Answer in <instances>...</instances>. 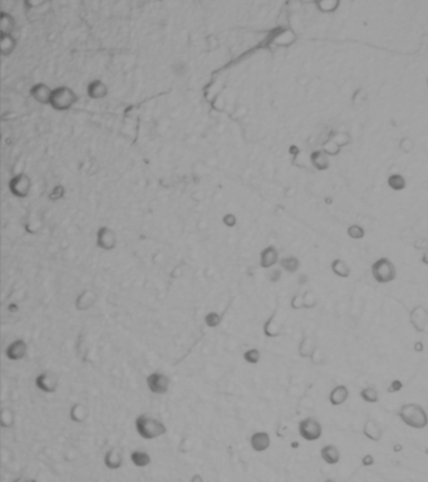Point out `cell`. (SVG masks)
I'll list each match as a JSON object with an SVG mask.
<instances>
[{"mask_svg":"<svg viewBox=\"0 0 428 482\" xmlns=\"http://www.w3.org/2000/svg\"><path fill=\"white\" fill-rule=\"evenodd\" d=\"M135 428L143 440H156L167 433V427L161 419L148 413L138 414L135 419Z\"/></svg>","mask_w":428,"mask_h":482,"instance_id":"cell-1","label":"cell"},{"mask_svg":"<svg viewBox=\"0 0 428 482\" xmlns=\"http://www.w3.org/2000/svg\"><path fill=\"white\" fill-rule=\"evenodd\" d=\"M398 417L406 426L414 429H423L428 424V414L422 406L417 403H406L398 410Z\"/></svg>","mask_w":428,"mask_h":482,"instance_id":"cell-2","label":"cell"},{"mask_svg":"<svg viewBox=\"0 0 428 482\" xmlns=\"http://www.w3.org/2000/svg\"><path fill=\"white\" fill-rule=\"evenodd\" d=\"M372 275L379 284L392 283L397 276L395 264L388 257H380L372 265Z\"/></svg>","mask_w":428,"mask_h":482,"instance_id":"cell-3","label":"cell"},{"mask_svg":"<svg viewBox=\"0 0 428 482\" xmlns=\"http://www.w3.org/2000/svg\"><path fill=\"white\" fill-rule=\"evenodd\" d=\"M297 432L300 437L308 442H314L322 437L323 427L317 418L313 417H307L302 419L297 424Z\"/></svg>","mask_w":428,"mask_h":482,"instance_id":"cell-4","label":"cell"},{"mask_svg":"<svg viewBox=\"0 0 428 482\" xmlns=\"http://www.w3.org/2000/svg\"><path fill=\"white\" fill-rule=\"evenodd\" d=\"M77 102V96L70 88L59 87L53 90L51 97V106L58 111H66Z\"/></svg>","mask_w":428,"mask_h":482,"instance_id":"cell-5","label":"cell"},{"mask_svg":"<svg viewBox=\"0 0 428 482\" xmlns=\"http://www.w3.org/2000/svg\"><path fill=\"white\" fill-rule=\"evenodd\" d=\"M146 384H147L148 390L152 395L163 396L166 395L171 387V378L163 372H153L148 374L146 378Z\"/></svg>","mask_w":428,"mask_h":482,"instance_id":"cell-6","label":"cell"},{"mask_svg":"<svg viewBox=\"0 0 428 482\" xmlns=\"http://www.w3.org/2000/svg\"><path fill=\"white\" fill-rule=\"evenodd\" d=\"M34 384L35 387L40 390L41 393L46 395H53L57 392L59 387V378L54 372L46 371L39 373L34 379Z\"/></svg>","mask_w":428,"mask_h":482,"instance_id":"cell-7","label":"cell"},{"mask_svg":"<svg viewBox=\"0 0 428 482\" xmlns=\"http://www.w3.org/2000/svg\"><path fill=\"white\" fill-rule=\"evenodd\" d=\"M28 353V343L22 338H17L5 348V358L10 362H19L25 358Z\"/></svg>","mask_w":428,"mask_h":482,"instance_id":"cell-8","label":"cell"},{"mask_svg":"<svg viewBox=\"0 0 428 482\" xmlns=\"http://www.w3.org/2000/svg\"><path fill=\"white\" fill-rule=\"evenodd\" d=\"M409 323L414 330L423 333L428 325V309L423 305H417L409 312Z\"/></svg>","mask_w":428,"mask_h":482,"instance_id":"cell-9","label":"cell"},{"mask_svg":"<svg viewBox=\"0 0 428 482\" xmlns=\"http://www.w3.org/2000/svg\"><path fill=\"white\" fill-rule=\"evenodd\" d=\"M30 186H32V182H30V179L24 173H19L17 174L15 177H13L12 181L9 184V189L15 196L18 197H25L28 194H29Z\"/></svg>","mask_w":428,"mask_h":482,"instance_id":"cell-10","label":"cell"},{"mask_svg":"<svg viewBox=\"0 0 428 482\" xmlns=\"http://www.w3.org/2000/svg\"><path fill=\"white\" fill-rule=\"evenodd\" d=\"M284 330L283 319L279 318V313L274 312L264 324V334L268 338H276L281 335Z\"/></svg>","mask_w":428,"mask_h":482,"instance_id":"cell-11","label":"cell"},{"mask_svg":"<svg viewBox=\"0 0 428 482\" xmlns=\"http://www.w3.org/2000/svg\"><path fill=\"white\" fill-rule=\"evenodd\" d=\"M116 234L109 228H101L97 233V246L104 251H111L116 247Z\"/></svg>","mask_w":428,"mask_h":482,"instance_id":"cell-12","label":"cell"},{"mask_svg":"<svg viewBox=\"0 0 428 482\" xmlns=\"http://www.w3.org/2000/svg\"><path fill=\"white\" fill-rule=\"evenodd\" d=\"M96 301H97L96 291L87 289V290H83L82 293L78 294V296L75 298L74 305L78 312H88L91 308L95 306Z\"/></svg>","mask_w":428,"mask_h":482,"instance_id":"cell-13","label":"cell"},{"mask_svg":"<svg viewBox=\"0 0 428 482\" xmlns=\"http://www.w3.org/2000/svg\"><path fill=\"white\" fill-rule=\"evenodd\" d=\"M104 466H106L108 470H118V468L122 467V463H123V456H122V450L119 447L114 446L112 448H109L108 451L106 452L103 458Z\"/></svg>","mask_w":428,"mask_h":482,"instance_id":"cell-14","label":"cell"},{"mask_svg":"<svg viewBox=\"0 0 428 482\" xmlns=\"http://www.w3.org/2000/svg\"><path fill=\"white\" fill-rule=\"evenodd\" d=\"M270 445L271 440L268 432H254V433L251 434V437H250V446H251L255 452H265V451L270 447Z\"/></svg>","mask_w":428,"mask_h":482,"instance_id":"cell-15","label":"cell"},{"mask_svg":"<svg viewBox=\"0 0 428 482\" xmlns=\"http://www.w3.org/2000/svg\"><path fill=\"white\" fill-rule=\"evenodd\" d=\"M363 434L370 441L379 442L380 439H382L383 429L377 421L369 418L365 421L364 426H363Z\"/></svg>","mask_w":428,"mask_h":482,"instance_id":"cell-16","label":"cell"},{"mask_svg":"<svg viewBox=\"0 0 428 482\" xmlns=\"http://www.w3.org/2000/svg\"><path fill=\"white\" fill-rule=\"evenodd\" d=\"M279 261H280L279 260V252L275 246H268L260 252V267L264 268V269L273 268Z\"/></svg>","mask_w":428,"mask_h":482,"instance_id":"cell-17","label":"cell"},{"mask_svg":"<svg viewBox=\"0 0 428 482\" xmlns=\"http://www.w3.org/2000/svg\"><path fill=\"white\" fill-rule=\"evenodd\" d=\"M349 398V389L347 385L339 384L329 393V403L331 406H341Z\"/></svg>","mask_w":428,"mask_h":482,"instance_id":"cell-18","label":"cell"},{"mask_svg":"<svg viewBox=\"0 0 428 482\" xmlns=\"http://www.w3.org/2000/svg\"><path fill=\"white\" fill-rule=\"evenodd\" d=\"M310 162L318 171H325L329 168V156L325 153L323 148L317 150L310 155Z\"/></svg>","mask_w":428,"mask_h":482,"instance_id":"cell-19","label":"cell"},{"mask_svg":"<svg viewBox=\"0 0 428 482\" xmlns=\"http://www.w3.org/2000/svg\"><path fill=\"white\" fill-rule=\"evenodd\" d=\"M88 416H90V412H88V408L85 407L83 403H74V405L70 407L69 410V419L74 423H84L87 421Z\"/></svg>","mask_w":428,"mask_h":482,"instance_id":"cell-20","label":"cell"},{"mask_svg":"<svg viewBox=\"0 0 428 482\" xmlns=\"http://www.w3.org/2000/svg\"><path fill=\"white\" fill-rule=\"evenodd\" d=\"M320 457L327 465H336L340 461V452L334 445H327L320 450Z\"/></svg>","mask_w":428,"mask_h":482,"instance_id":"cell-21","label":"cell"},{"mask_svg":"<svg viewBox=\"0 0 428 482\" xmlns=\"http://www.w3.org/2000/svg\"><path fill=\"white\" fill-rule=\"evenodd\" d=\"M53 91L46 84H35L30 91V95L36 102L39 103H51V97Z\"/></svg>","mask_w":428,"mask_h":482,"instance_id":"cell-22","label":"cell"},{"mask_svg":"<svg viewBox=\"0 0 428 482\" xmlns=\"http://www.w3.org/2000/svg\"><path fill=\"white\" fill-rule=\"evenodd\" d=\"M317 349V344H315V340L313 339L312 337H308V335H304L300 340L299 346H297V353L302 358H309L313 356L314 350Z\"/></svg>","mask_w":428,"mask_h":482,"instance_id":"cell-23","label":"cell"},{"mask_svg":"<svg viewBox=\"0 0 428 482\" xmlns=\"http://www.w3.org/2000/svg\"><path fill=\"white\" fill-rule=\"evenodd\" d=\"M131 462L136 467H146V466L150 465L152 462V458H151V455L145 450H135L131 452Z\"/></svg>","mask_w":428,"mask_h":482,"instance_id":"cell-24","label":"cell"},{"mask_svg":"<svg viewBox=\"0 0 428 482\" xmlns=\"http://www.w3.org/2000/svg\"><path fill=\"white\" fill-rule=\"evenodd\" d=\"M296 40V35L293 30L290 29H283L280 33L276 34L274 38V43L279 47H289Z\"/></svg>","mask_w":428,"mask_h":482,"instance_id":"cell-25","label":"cell"},{"mask_svg":"<svg viewBox=\"0 0 428 482\" xmlns=\"http://www.w3.org/2000/svg\"><path fill=\"white\" fill-rule=\"evenodd\" d=\"M331 272L336 276H339V278L346 279L349 278V275H351V268L344 260L335 259L331 262Z\"/></svg>","mask_w":428,"mask_h":482,"instance_id":"cell-26","label":"cell"},{"mask_svg":"<svg viewBox=\"0 0 428 482\" xmlns=\"http://www.w3.org/2000/svg\"><path fill=\"white\" fill-rule=\"evenodd\" d=\"M88 95L92 98H102L107 95V88L101 80H95L88 87Z\"/></svg>","mask_w":428,"mask_h":482,"instance_id":"cell-27","label":"cell"},{"mask_svg":"<svg viewBox=\"0 0 428 482\" xmlns=\"http://www.w3.org/2000/svg\"><path fill=\"white\" fill-rule=\"evenodd\" d=\"M14 411L9 407H4L0 412V424L3 428H10L14 424Z\"/></svg>","mask_w":428,"mask_h":482,"instance_id":"cell-28","label":"cell"},{"mask_svg":"<svg viewBox=\"0 0 428 482\" xmlns=\"http://www.w3.org/2000/svg\"><path fill=\"white\" fill-rule=\"evenodd\" d=\"M361 398L367 403H377L379 400V395L373 385H368L361 390Z\"/></svg>","mask_w":428,"mask_h":482,"instance_id":"cell-29","label":"cell"},{"mask_svg":"<svg viewBox=\"0 0 428 482\" xmlns=\"http://www.w3.org/2000/svg\"><path fill=\"white\" fill-rule=\"evenodd\" d=\"M279 262H280V267L283 268L284 270H286L288 273H295L299 270V267H300L299 259L295 256L283 257V259H281Z\"/></svg>","mask_w":428,"mask_h":482,"instance_id":"cell-30","label":"cell"},{"mask_svg":"<svg viewBox=\"0 0 428 482\" xmlns=\"http://www.w3.org/2000/svg\"><path fill=\"white\" fill-rule=\"evenodd\" d=\"M387 182L388 186L392 190H395V191H402V190L406 189L407 186L406 179H404L402 174H391V176L388 177Z\"/></svg>","mask_w":428,"mask_h":482,"instance_id":"cell-31","label":"cell"},{"mask_svg":"<svg viewBox=\"0 0 428 482\" xmlns=\"http://www.w3.org/2000/svg\"><path fill=\"white\" fill-rule=\"evenodd\" d=\"M315 5L322 13H333L338 9L340 2L339 0H320V2L315 3Z\"/></svg>","mask_w":428,"mask_h":482,"instance_id":"cell-32","label":"cell"},{"mask_svg":"<svg viewBox=\"0 0 428 482\" xmlns=\"http://www.w3.org/2000/svg\"><path fill=\"white\" fill-rule=\"evenodd\" d=\"M14 18L7 13H2V20H0V28H2V34H10L14 29Z\"/></svg>","mask_w":428,"mask_h":482,"instance_id":"cell-33","label":"cell"},{"mask_svg":"<svg viewBox=\"0 0 428 482\" xmlns=\"http://www.w3.org/2000/svg\"><path fill=\"white\" fill-rule=\"evenodd\" d=\"M0 47H2L3 54L12 53L15 47V39L13 38L12 34H2Z\"/></svg>","mask_w":428,"mask_h":482,"instance_id":"cell-34","label":"cell"},{"mask_svg":"<svg viewBox=\"0 0 428 482\" xmlns=\"http://www.w3.org/2000/svg\"><path fill=\"white\" fill-rule=\"evenodd\" d=\"M203 322H205V324L207 325L208 328H216L221 324V322H223V317H221L220 313L210 312L205 315Z\"/></svg>","mask_w":428,"mask_h":482,"instance_id":"cell-35","label":"cell"},{"mask_svg":"<svg viewBox=\"0 0 428 482\" xmlns=\"http://www.w3.org/2000/svg\"><path fill=\"white\" fill-rule=\"evenodd\" d=\"M244 361L249 364H258L262 359V353L258 348H251L247 349L246 352L244 353Z\"/></svg>","mask_w":428,"mask_h":482,"instance_id":"cell-36","label":"cell"},{"mask_svg":"<svg viewBox=\"0 0 428 482\" xmlns=\"http://www.w3.org/2000/svg\"><path fill=\"white\" fill-rule=\"evenodd\" d=\"M347 234L351 239H354V240H361V239L364 238L365 231L362 226L359 225H351L347 230Z\"/></svg>","mask_w":428,"mask_h":482,"instance_id":"cell-37","label":"cell"},{"mask_svg":"<svg viewBox=\"0 0 428 482\" xmlns=\"http://www.w3.org/2000/svg\"><path fill=\"white\" fill-rule=\"evenodd\" d=\"M331 140L340 148L351 143V136H349V134H347V132H336V134H334L333 136H331Z\"/></svg>","mask_w":428,"mask_h":482,"instance_id":"cell-38","label":"cell"},{"mask_svg":"<svg viewBox=\"0 0 428 482\" xmlns=\"http://www.w3.org/2000/svg\"><path fill=\"white\" fill-rule=\"evenodd\" d=\"M323 150L325 151V153H327L328 156H336L340 152V147H339L331 138L323 145Z\"/></svg>","mask_w":428,"mask_h":482,"instance_id":"cell-39","label":"cell"},{"mask_svg":"<svg viewBox=\"0 0 428 482\" xmlns=\"http://www.w3.org/2000/svg\"><path fill=\"white\" fill-rule=\"evenodd\" d=\"M399 148L402 152L411 153L414 148V141L411 137H403L399 142Z\"/></svg>","mask_w":428,"mask_h":482,"instance_id":"cell-40","label":"cell"},{"mask_svg":"<svg viewBox=\"0 0 428 482\" xmlns=\"http://www.w3.org/2000/svg\"><path fill=\"white\" fill-rule=\"evenodd\" d=\"M310 361H312V363L314 364V366H322V364H324V362H325L324 352H323L322 349L318 348V346H317V349L314 350L313 356L310 357Z\"/></svg>","mask_w":428,"mask_h":482,"instance_id":"cell-41","label":"cell"},{"mask_svg":"<svg viewBox=\"0 0 428 482\" xmlns=\"http://www.w3.org/2000/svg\"><path fill=\"white\" fill-rule=\"evenodd\" d=\"M303 296H304L305 308L307 309L315 308V305H317V296L314 295L313 291H307V293L303 294Z\"/></svg>","mask_w":428,"mask_h":482,"instance_id":"cell-42","label":"cell"},{"mask_svg":"<svg viewBox=\"0 0 428 482\" xmlns=\"http://www.w3.org/2000/svg\"><path fill=\"white\" fill-rule=\"evenodd\" d=\"M290 305H291V308H293L294 310L304 309V308H305V304H304V296H303V294H295V295H294L293 298H291Z\"/></svg>","mask_w":428,"mask_h":482,"instance_id":"cell-43","label":"cell"},{"mask_svg":"<svg viewBox=\"0 0 428 482\" xmlns=\"http://www.w3.org/2000/svg\"><path fill=\"white\" fill-rule=\"evenodd\" d=\"M402 387H403V385H402L401 380H393V382L391 383L390 387H388V392L390 393L398 392L399 389H402Z\"/></svg>","mask_w":428,"mask_h":482,"instance_id":"cell-44","label":"cell"},{"mask_svg":"<svg viewBox=\"0 0 428 482\" xmlns=\"http://www.w3.org/2000/svg\"><path fill=\"white\" fill-rule=\"evenodd\" d=\"M373 463H374V457H373L372 455H369V453H368V455H365L364 457L362 458V465L363 466H372Z\"/></svg>","mask_w":428,"mask_h":482,"instance_id":"cell-45","label":"cell"},{"mask_svg":"<svg viewBox=\"0 0 428 482\" xmlns=\"http://www.w3.org/2000/svg\"><path fill=\"white\" fill-rule=\"evenodd\" d=\"M280 276H281L280 270H273L270 276H269V279H270V281H273V283H276V281H279Z\"/></svg>","mask_w":428,"mask_h":482,"instance_id":"cell-46","label":"cell"},{"mask_svg":"<svg viewBox=\"0 0 428 482\" xmlns=\"http://www.w3.org/2000/svg\"><path fill=\"white\" fill-rule=\"evenodd\" d=\"M423 349H424L423 343H422L421 340H418V342L414 343V350L418 352V353H422V352H423Z\"/></svg>","mask_w":428,"mask_h":482,"instance_id":"cell-47","label":"cell"},{"mask_svg":"<svg viewBox=\"0 0 428 482\" xmlns=\"http://www.w3.org/2000/svg\"><path fill=\"white\" fill-rule=\"evenodd\" d=\"M190 482H203V478L201 477L200 475H197V473H196V475L192 476L191 481H190Z\"/></svg>","mask_w":428,"mask_h":482,"instance_id":"cell-48","label":"cell"},{"mask_svg":"<svg viewBox=\"0 0 428 482\" xmlns=\"http://www.w3.org/2000/svg\"><path fill=\"white\" fill-rule=\"evenodd\" d=\"M422 262L428 265V251H424L423 255H422Z\"/></svg>","mask_w":428,"mask_h":482,"instance_id":"cell-49","label":"cell"},{"mask_svg":"<svg viewBox=\"0 0 428 482\" xmlns=\"http://www.w3.org/2000/svg\"><path fill=\"white\" fill-rule=\"evenodd\" d=\"M14 482H27V480H24L23 477H18V478H15Z\"/></svg>","mask_w":428,"mask_h":482,"instance_id":"cell-50","label":"cell"},{"mask_svg":"<svg viewBox=\"0 0 428 482\" xmlns=\"http://www.w3.org/2000/svg\"><path fill=\"white\" fill-rule=\"evenodd\" d=\"M323 482H335V481L331 480V478H328V480H325V481H323Z\"/></svg>","mask_w":428,"mask_h":482,"instance_id":"cell-51","label":"cell"},{"mask_svg":"<svg viewBox=\"0 0 428 482\" xmlns=\"http://www.w3.org/2000/svg\"><path fill=\"white\" fill-rule=\"evenodd\" d=\"M427 85H428V79H427Z\"/></svg>","mask_w":428,"mask_h":482,"instance_id":"cell-52","label":"cell"}]
</instances>
